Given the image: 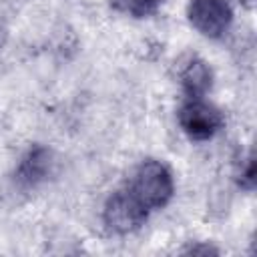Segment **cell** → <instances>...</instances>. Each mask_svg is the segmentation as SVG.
<instances>
[{
	"label": "cell",
	"mask_w": 257,
	"mask_h": 257,
	"mask_svg": "<svg viewBox=\"0 0 257 257\" xmlns=\"http://www.w3.org/2000/svg\"><path fill=\"white\" fill-rule=\"evenodd\" d=\"M128 189L151 213L155 209H163L171 201L175 193V183H173L171 171L161 161L149 159L139 165Z\"/></svg>",
	"instance_id": "obj_1"
},
{
	"label": "cell",
	"mask_w": 257,
	"mask_h": 257,
	"mask_svg": "<svg viewBox=\"0 0 257 257\" xmlns=\"http://www.w3.org/2000/svg\"><path fill=\"white\" fill-rule=\"evenodd\" d=\"M149 217V211L143 207V203L133 195V191L118 189L114 191L102 209V221L108 231L116 235H128L145 225Z\"/></svg>",
	"instance_id": "obj_2"
},
{
	"label": "cell",
	"mask_w": 257,
	"mask_h": 257,
	"mask_svg": "<svg viewBox=\"0 0 257 257\" xmlns=\"http://www.w3.org/2000/svg\"><path fill=\"white\" fill-rule=\"evenodd\" d=\"M223 114L203 98H189L179 108V124L191 141H209L223 128Z\"/></svg>",
	"instance_id": "obj_3"
},
{
	"label": "cell",
	"mask_w": 257,
	"mask_h": 257,
	"mask_svg": "<svg viewBox=\"0 0 257 257\" xmlns=\"http://www.w3.org/2000/svg\"><path fill=\"white\" fill-rule=\"evenodd\" d=\"M187 18L203 36L221 38L233 22V8L227 0H191Z\"/></svg>",
	"instance_id": "obj_4"
},
{
	"label": "cell",
	"mask_w": 257,
	"mask_h": 257,
	"mask_svg": "<svg viewBox=\"0 0 257 257\" xmlns=\"http://www.w3.org/2000/svg\"><path fill=\"white\" fill-rule=\"evenodd\" d=\"M50 167H52L50 151L42 145H34L20 157L14 171V181L20 189H34L48 177Z\"/></svg>",
	"instance_id": "obj_5"
},
{
	"label": "cell",
	"mask_w": 257,
	"mask_h": 257,
	"mask_svg": "<svg viewBox=\"0 0 257 257\" xmlns=\"http://www.w3.org/2000/svg\"><path fill=\"white\" fill-rule=\"evenodd\" d=\"M179 80H181V86L189 98H203L211 90L213 72H211V66L203 58L193 56L181 68Z\"/></svg>",
	"instance_id": "obj_6"
},
{
	"label": "cell",
	"mask_w": 257,
	"mask_h": 257,
	"mask_svg": "<svg viewBox=\"0 0 257 257\" xmlns=\"http://www.w3.org/2000/svg\"><path fill=\"white\" fill-rule=\"evenodd\" d=\"M114 2L122 12L135 18H147L155 14L161 6V0H114Z\"/></svg>",
	"instance_id": "obj_7"
},
{
	"label": "cell",
	"mask_w": 257,
	"mask_h": 257,
	"mask_svg": "<svg viewBox=\"0 0 257 257\" xmlns=\"http://www.w3.org/2000/svg\"><path fill=\"white\" fill-rule=\"evenodd\" d=\"M237 181H239V185H241L243 189H247V191H251V189L255 187V161H253V153H249V157L245 159L243 167L239 169Z\"/></svg>",
	"instance_id": "obj_8"
},
{
	"label": "cell",
	"mask_w": 257,
	"mask_h": 257,
	"mask_svg": "<svg viewBox=\"0 0 257 257\" xmlns=\"http://www.w3.org/2000/svg\"><path fill=\"white\" fill-rule=\"evenodd\" d=\"M183 253H189V255H197V253H203V255H209V253H219V249L217 247H213V245H189L187 249H183Z\"/></svg>",
	"instance_id": "obj_9"
},
{
	"label": "cell",
	"mask_w": 257,
	"mask_h": 257,
	"mask_svg": "<svg viewBox=\"0 0 257 257\" xmlns=\"http://www.w3.org/2000/svg\"><path fill=\"white\" fill-rule=\"evenodd\" d=\"M241 4H243V6H247V8H253L255 0H241Z\"/></svg>",
	"instance_id": "obj_10"
}]
</instances>
